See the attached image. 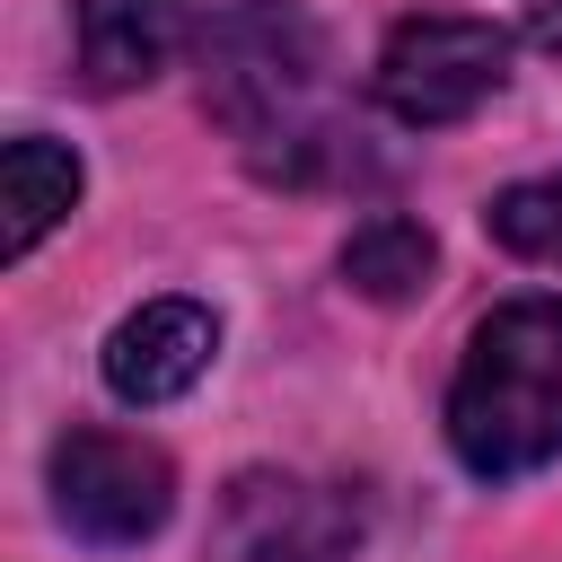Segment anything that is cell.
<instances>
[{
    "instance_id": "cell-2",
    "label": "cell",
    "mask_w": 562,
    "mask_h": 562,
    "mask_svg": "<svg viewBox=\"0 0 562 562\" xmlns=\"http://www.w3.org/2000/svg\"><path fill=\"white\" fill-rule=\"evenodd\" d=\"M448 448L483 483L562 457V299H509L474 325L448 386Z\"/></svg>"
},
{
    "instance_id": "cell-10",
    "label": "cell",
    "mask_w": 562,
    "mask_h": 562,
    "mask_svg": "<svg viewBox=\"0 0 562 562\" xmlns=\"http://www.w3.org/2000/svg\"><path fill=\"white\" fill-rule=\"evenodd\" d=\"M483 228L518 255V263H562V167L553 176H527V184H501Z\"/></svg>"
},
{
    "instance_id": "cell-11",
    "label": "cell",
    "mask_w": 562,
    "mask_h": 562,
    "mask_svg": "<svg viewBox=\"0 0 562 562\" xmlns=\"http://www.w3.org/2000/svg\"><path fill=\"white\" fill-rule=\"evenodd\" d=\"M527 35H536V44H544V53H562V0H544V9H536V26H527Z\"/></svg>"
},
{
    "instance_id": "cell-6",
    "label": "cell",
    "mask_w": 562,
    "mask_h": 562,
    "mask_svg": "<svg viewBox=\"0 0 562 562\" xmlns=\"http://www.w3.org/2000/svg\"><path fill=\"white\" fill-rule=\"evenodd\" d=\"M220 351V316L202 299H149L105 334V386L123 404H176Z\"/></svg>"
},
{
    "instance_id": "cell-3",
    "label": "cell",
    "mask_w": 562,
    "mask_h": 562,
    "mask_svg": "<svg viewBox=\"0 0 562 562\" xmlns=\"http://www.w3.org/2000/svg\"><path fill=\"white\" fill-rule=\"evenodd\" d=\"M509 79V35L483 26V18H404L369 70L378 105L413 132L430 123H465L492 88Z\"/></svg>"
},
{
    "instance_id": "cell-5",
    "label": "cell",
    "mask_w": 562,
    "mask_h": 562,
    "mask_svg": "<svg viewBox=\"0 0 562 562\" xmlns=\"http://www.w3.org/2000/svg\"><path fill=\"white\" fill-rule=\"evenodd\" d=\"M202 562H351V518L299 474H237L211 509Z\"/></svg>"
},
{
    "instance_id": "cell-7",
    "label": "cell",
    "mask_w": 562,
    "mask_h": 562,
    "mask_svg": "<svg viewBox=\"0 0 562 562\" xmlns=\"http://www.w3.org/2000/svg\"><path fill=\"white\" fill-rule=\"evenodd\" d=\"M184 44V0H79V70L88 88H140Z\"/></svg>"
},
{
    "instance_id": "cell-4",
    "label": "cell",
    "mask_w": 562,
    "mask_h": 562,
    "mask_svg": "<svg viewBox=\"0 0 562 562\" xmlns=\"http://www.w3.org/2000/svg\"><path fill=\"white\" fill-rule=\"evenodd\" d=\"M53 509L88 544H140L176 509V465L123 430H61L53 439Z\"/></svg>"
},
{
    "instance_id": "cell-8",
    "label": "cell",
    "mask_w": 562,
    "mask_h": 562,
    "mask_svg": "<svg viewBox=\"0 0 562 562\" xmlns=\"http://www.w3.org/2000/svg\"><path fill=\"white\" fill-rule=\"evenodd\" d=\"M0 184H9V237H0V246H9V263H18V255H35V246L70 220V202H79V158L26 132V140L0 149Z\"/></svg>"
},
{
    "instance_id": "cell-1",
    "label": "cell",
    "mask_w": 562,
    "mask_h": 562,
    "mask_svg": "<svg viewBox=\"0 0 562 562\" xmlns=\"http://www.w3.org/2000/svg\"><path fill=\"white\" fill-rule=\"evenodd\" d=\"M202 105L237 140V158L272 184H334L360 158V132L334 105L325 35L299 0H228L202 26Z\"/></svg>"
},
{
    "instance_id": "cell-9",
    "label": "cell",
    "mask_w": 562,
    "mask_h": 562,
    "mask_svg": "<svg viewBox=\"0 0 562 562\" xmlns=\"http://www.w3.org/2000/svg\"><path fill=\"white\" fill-rule=\"evenodd\" d=\"M430 263H439V246H430V228L422 220H404V211H378V220H360L351 228V246H342V281L360 290V299H413L422 281H430Z\"/></svg>"
}]
</instances>
